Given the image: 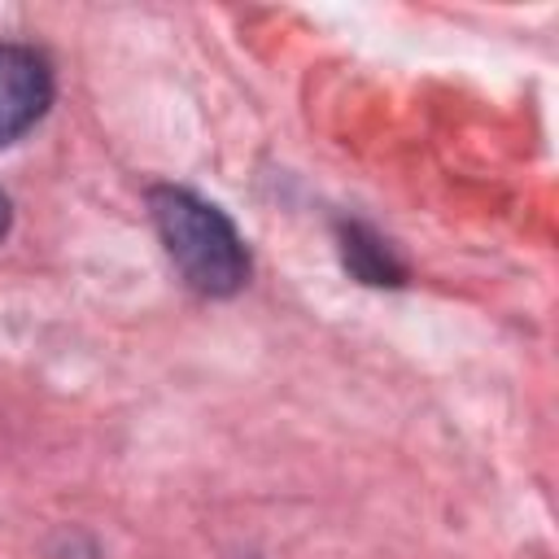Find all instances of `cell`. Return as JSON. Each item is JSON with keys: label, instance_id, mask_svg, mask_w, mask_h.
Returning <instances> with one entry per match:
<instances>
[{"label": "cell", "instance_id": "7a4b0ae2", "mask_svg": "<svg viewBox=\"0 0 559 559\" xmlns=\"http://www.w3.org/2000/svg\"><path fill=\"white\" fill-rule=\"evenodd\" d=\"M52 105V70L31 44L0 39V144L26 135Z\"/></svg>", "mask_w": 559, "mask_h": 559}, {"label": "cell", "instance_id": "277c9868", "mask_svg": "<svg viewBox=\"0 0 559 559\" xmlns=\"http://www.w3.org/2000/svg\"><path fill=\"white\" fill-rule=\"evenodd\" d=\"M9 223H13V205H9V197L0 192V240L9 236Z\"/></svg>", "mask_w": 559, "mask_h": 559}, {"label": "cell", "instance_id": "6da1fadb", "mask_svg": "<svg viewBox=\"0 0 559 559\" xmlns=\"http://www.w3.org/2000/svg\"><path fill=\"white\" fill-rule=\"evenodd\" d=\"M148 214H153V227H157L170 262L197 293L231 297L236 288H245L249 249H245L236 223L218 205H210L205 197H197L188 188L162 183L148 192Z\"/></svg>", "mask_w": 559, "mask_h": 559}, {"label": "cell", "instance_id": "3957f363", "mask_svg": "<svg viewBox=\"0 0 559 559\" xmlns=\"http://www.w3.org/2000/svg\"><path fill=\"white\" fill-rule=\"evenodd\" d=\"M341 258L362 284H402V262L393 258L389 240L367 227H341Z\"/></svg>", "mask_w": 559, "mask_h": 559}]
</instances>
